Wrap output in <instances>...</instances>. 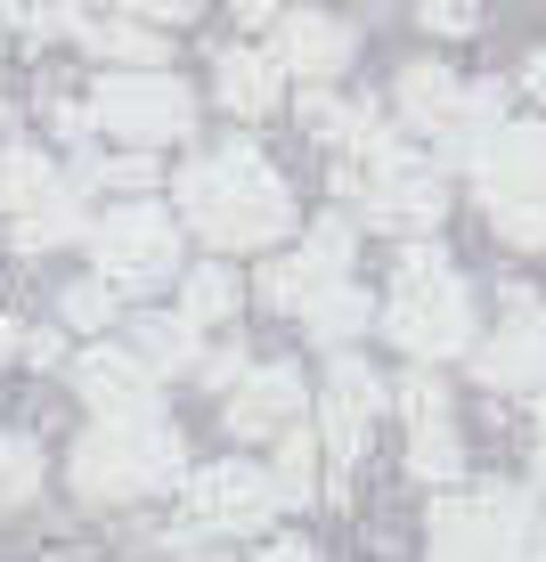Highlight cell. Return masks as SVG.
I'll list each match as a JSON object with an SVG mask.
<instances>
[{
	"mask_svg": "<svg viewBox=\"0 0 546 562\" xmlns=\"http://www.w3.org/2000/svg\"><path fill=\"white\" fill-rule=\"evenodd\" d=\"M57 318H66V326H99V335H107V326L123 318V294H114L107 278H82V285H66V302H57Z\"/></svg>",
	"mask_w": 546,
	"mask_h": 562,
	"instance_id": "30",
	"label": "cell"
},
{
	"mask_svg": "<svg viewBox=\"0 0 546 562\" xmlns=\"http://www.w3.org/2000/svg\"><path fill=\"white\" fill-rule=\"evenodd\" d=\"M0 25H25L33 42H57V33H82V0H0Z\"/></svg>",
	"mask_w": 546,
	"mask_h": 562,
	"instance_id": "28",
	"label": "cell"
},
{
	"mask_svg": "<svg viewBox=\"0 0 546 562\" xmlns=\"http://www.w3.org/2000/svg\"><path fill=\"white\" fill-rule=\"evenodd\" d=\"M335 196H343L350 221L383 228V237H424V228H441V212H448L441 171L424 164L408 139H392L383 155H367V164H343L335 171Z\"/></svg>",
	"mask_w": 546,
	"mask_h": 562,
	"instance_id": "5",
	"label": "cell"
},
{
	"mask_svg": "<svg viewBox=\"0 0 546 562\" xmlns=\"http://www.w3.org/2000/svg\"><path fill=\"white\" fill-rule=\"evenodd\" d=\"M16 359H33V367H57V359H66V342H57L49 326H33V335L16 342Z\"/></svg>",
	"mask_w": 546,
	"mask_h": 562,
	"instance_id": "35",
	"label": "cell"
},
{
	"mask_svg": "<svg viewBox=\"0 0 546 562\" xmlns=\"http://www.w3.org/2000/svg\"><path fill=\"white\" fill-rule=\"evenodd\" d=\"M253 562H319V547H302V538H269Z\"/></svg>",
	"mask_w": 546,
	"mask_h": 562,
	"instance_id": "36",
	"label": "cell"
},
{
	"mask_svg": "<svg viewBox=\"0 0 546 562\" xmlns=\"http://www.w3.org/2000/svg\"><path fill=\"white\" fill-rule=\"evenodd\" d=\"M74 392H82L90 416H147V408H164L147 359L131 351V342H99V351H82V359H74Z\"/></svg>",
	"mask_w": 546,
	"mask_h": 562,
	"instance_id": "13",
	"label": "cell"
},
{
	"mask_svg": "<svg viewBox=\"0 0 546 562\" xmlns=\"http://www.w3.org/2000/svg\"><path fill=\"white\" fill-rule=\"evenodd\" d=\"M90 188H123V196H147L155 188V147H131V155H90L82 164Z\"/></svg>",
	"mask_w": 546,
	"mask_h": 562,
	"instance_id": "29",
	"label": "cell"
},
{
	"mask_svg": "<svg viewBox=\"0 0 546 562\" xmlns=\"http://www.w3.org/2000/svg\"><path fill=\"white\" fill-rule=\"evenodd\" d=\"M188 562H229V554H188Z\"/></svg>",
	"mask_w": 546,
	"mask_h": 562,
	"instance_id": "42",
	"label": "cell"
},
{
	"mask_svg": "<svg viewBox=\"0 0 546 562\" xmlns=\"http://www.w3.org/2000/svg\"><path fill=\"white\" fill-rule=\"evenodd\" d=\"M171 196H180V221L197 228L212 254H261V245H278L294 228V196H286V180L269 171V155L253 139L197 155Z\"/></svg>",
	"mask_w": 546,
	"mask_h": 562,
	"instance_id": "1",
	"label": "cell"
},
{
	"mask_svg": "<svg viewBox=\"0 0 546 562\" xmlns=\"http://www.w3.org/2000/svg\"><path fill=\"white\" fill-rule=\"evenodd\" d=\"M408 473L433 481V490H457V481H465V440H457V424H448V416L408 424Z\"/></svg>",
	"mask_w": 546,
	"mask_h": 562,
	"instance_id": "23",
	"label": "cell"
},
{
	"mask_svg": "<svg viewBox=\"0 0 546 562\" xmlns=\"http://www.w3.org/2000/svg\"><path fill=\"white\" fill-rule=\"evenodd\" d=\"M294 416H302V367H286V359L253 367L245 359V375L229 383V400H221L229 440H269V432H286Z\"/></svg>",
	"mask_w": 546,
	"mask_h": 562,
	"instance_id": "12",
	"label": "cell"
},
{
	"mask_svg": "<svg viewBox=\"0 0 546 562\" xmlns=\"http://www.w3.org/2000/svg\"><path fill=\"white\" fill-rule=\"evenodd\" d=\"M294 318H302V335H310V342H326V351H343V342L359 335L367 318H376V302H367V294H359V285H350V278H326L319 294H302V310H294Z\"/></svg>",
	"mask_w": 546,
	"mask_h": 562,
	"instance_id": "19",
	"label": "cell"
},
{
	"mask_svg": "<svg viewBox=\"0 0 546 562\" xmlns=\"http://www.w3.org/2000/svg\"><path fill=\"white\" fill-rule=\"evenodd\" d=\"M180 514L188 530H212V538H261L278 521V481L245 457L197 464V473H180Z\"/></svg>",
	"mask_w": 546,
	"mask_h": 562,
	"instance_id": "9",
	"label": "cell"
},
{
	"mask_svg": "<svg viewBox=\"0 0 546 562\" xmlns=\"http://www.w3.org/2000/svg\"><path fill=\"white\" fill-rule=\"evenodd\" d=\"M481 212L505 245H546V123H498L465 147Z\"/></svg>",
	"mask_w": 546,
	"mask_h": 562,
	"instance_id": "4",
	"label": "cell"
},
{
	"mask_svg": "<svg viewBox=\"0 0 546 562\" xmlns=\"http://www.w3.org/2000/svg\"><path fill=\"white\" fill-rule=\"evenodd\" d=\"M302 131H310L319 147H335L343 164H367V155H383V147L400 139V131H383V114L367 106V99H335L326 82L302 90Z\"/></svg>",
	"mask_w": 546,
	"mask_h": 562,
	"instance_id": "16",
	"label": "cell"
},
{
	"mask_svg": "<svg viewBox=\"0 0 546 562\" xmlns=\"http://www.w3.org/2000/svg\"><path fill=\"white\" fill-rule=\"evenodd\" d=\"M16 342H25V326H16V318H0V359H16Z\"/></svg>",
	"mask_w": 546,
	"mask_h": 562,
	"instance_id": "39",
	"label": "cell"
},
{
	"mask_svg": "<svg viewBox=\"0 0 546 562\" xmlns=\"http://www.w3.org/2000/svg\"><path fill=\"white\" fill-rule=\"evenodd\" d=\"M269 57H278V74H294L302 90H319V82H335V74L350 66V33L335 25L326 9H294V16H269Z\"/></svg>",
	"mask_w": 546,
	"mask_h": 562,
	"instance_id": "14",
	"label": "cell"
},
{
	"mask_svg": "<svg viewBox=\"0 0 546 562\" xmlns=\"http://www.w3.org/2000/svg\"><path fill=\"white\" fill-rule=\"evenodd\" d=\"M180 318L188 326H237V269H221V261L180 269Z\"/></svg>",
	"mask_w": 546,
	"mask_h": 562,
	"instance_id": "24",
	"label": "cell"
},
{
	"mask_svg": "<svg viewBox=\"0 0 546 562\" xmlns=\"http://www.w3.org/2000/svg\"><path fill=\"white\" fill-rule=\"evenodd\" d=\"M82 196L74 188H49L42 204H25L16 212V254H49V245H66V237H82Z\"/></svg>",
	"mask_w": 546,
	"mask_h": 562,
	"instance_id": "25",
	"label": "cell"
},
{
	"mask_svg": "<svg viewBox=\"0 0 546 562\" xmlns=\"http://www.w3.org/2000/svg\"><path fill=\"white\" fill-rule=\"evenodd\" d=\"M0 33H9V25H0Z\"/></svg>",
	"mask_w": 546,
	"mask_h": 562,
	"instance_id": "43",
	"label": "cell"
},
{
	"mask_svg": "<svg viewBox=\"0 0 546 562\" xmlns=\"http://www.w3.org/2000/svg\"><path fill=\"white\" fill-rule=\"evenodd\" d=\"M269 440H278V464H269L278 506H310V497H319V473H326L319 432H310V424H286V432H269Z\"/></svg>",
	"mask_w": 546,
	"mask_h": 562,
	"instance_id": "22",
	"label": "cell"
},
{
	"mask_svg": "<svg viewBox=\"0 0 546 562\" xmlns=\"http://www.w3.org/2000/svg\"><path fill=\"white\" fill-rule=\"evenodd\" d=\"M229 9H237L245 25H269V16H278V0H229Z\"/></svg>",
	"mask_w": 546,
	"mask_h": 562,
	"instance_id": "37",
	"label": "cell"
},
{
	"mask_svg": "<svg viewBox=\"0 0 546 562\" xmlns=\"http://www.w3.org/2000/svg\"><path fill=\"white\" fill-rule=\"evenodd\" d=\"M376 326L400 342L416 367H441L457 351L481 342V318H473V285L448 269L441 245H408L400 254V278H392V302L376 310Z\"/></svg>",
	"mask_w": 546,
	"mask_h": 562,
	"instance_id": "3",
	"label": "cell"
},
{
	"mask_svg": "<svg viewBox=\"0 0 546 562\" xmlns=\"http://www.w3.org/2000/svg\"><path fill=\"white\" fill-rule=\"evenodd\" d=\"M123 16H140V25H188L197 16V0H114Z\"/></svg>",
	"mask_w": 546,
	"mask_h": 562,
	"instance_id": "33",
	"label": "cell"
},
{
	"mask_svg": "<svg viewBox=\"0 0 546 562\" xmlns=\"http://www.w3.org/2000/svg\"><path fill=\"white\" fill-rule=\"evenodd\" d=\"M505 310H514V318H505L490 342H473V375L490 383V392H538L546 383V310L522 294V285H505Z\"/></svg>",
	"mask_w": 546,
	"mask_h": 562,
	"instance_id": "11",
	"label": "cell"
},
{
	"mask_svg": "<svg viewBox=\"0 0 546 562\" xmlns=\"http://www.w3.org/2000/svg\"><path fill=\"white\" fill-rule=\"evenodd\" d=\"M400 114H408V131H433V139H448V123H457V99H465V82L448 66H433V57H424V66H400Z\"/></svg>",
	"mask_w": 546,
	"mask_h": 562,
	"instance_id": "18",
	"label": "cell"
},
{
	"mask_svg": "<svg viewBox=\"0 0 546 562\" xmlns=\"http://www.w3.org/2000/svg\"><path fill=\"white\" fill-rule=\"evenodd\" d=\"M197 375L212 383V392H229V383L245 375V351H212V359H197Z\"/></svg>",
	"mask_w": 546,
	"mask_h": 562,
	"instance_id": "34",
	"label": "cell"
},
{
	"mask_svg": "<svg viewBox=\"0 0 546 562\" xmlns=\"http://www.w3.org/2000/svg\"><path fill=\"white\" fill-rule=\"evenodd\" d=\"M82 123H99L123 147H171V139L197 131V90L164 66H114V74H99Z\"/></svg>",
	"mask_w": 546,
	"mask_h": 562,
	"instance_id": "6",
	"label": "cell"
},
{
	"mask_svg": "<svg viewBox=\"0 0 546 562\" xmlns=\"http://www.w3.org/2000/svg\"><path fill=\"white\" fill-rule=\"evenodd\" d=\"M350 269V212H335V221H319L302 237V254H286V261H269L261 269V302H278V310H302V294H319L326 278H343Z\"/></svg>",
	"mask_w": 546,
	"mask_h": 562,
	"instance_id": "15",
	"label": "cell"
},
{
	"mask_svg": "<svg viewBox=\"0 0 546 562\" xmlns=\"http://www.w3.org/2000/svg\"><path fill=\"white\" fill-rule=\"evenodd\" d=\"M383 400H400V416H408V424H433V416H448V392H441V375H433V367H416V375L383 383Z\"/></svg>",
	"mask_w": 546,
	"mask_h": 562,
	"instance_id": "31",
	"label": "cell"
},
{
	"mask_svg": "<svg viewBox=\"0 0 546 562\" xmlns=\"http://www.w3.org/2000/svg\"><path fill=\"white\" fill-rule=\"evenodd\" d=\"M531 481H538V490H546V440H538V457H531Z\"/></svg>",
	"mask_w": 546,
	"mask_h": 562,
	"instance_id": "40",
	"label": "cell"
},
{
	"mask_svg": "<svg viewBox=\"0 0 546 562\" xmlns=\"http://www.w3.org/2000/svg\"><path fill=\"white\" fill-rule=\"evenodd\" d=\"M531 514H538L531 490H505V481H481V490H465V497H441L424 562H522Z\"/></svg>",
	"mask_w": 546,
	"mask_h": 562,
	"instance_id": "7",
	"label": "cell"
},
{
	"mask_svg": "<svg viewBox=\"0 0 546 562\" xmlns=\"http://www.w3.org/2000/svg\"><path fill=\"white\" fill-rule=\"evenodd\" d=\"M82 237H90V261H99V278L114 294H147V285L180 278V221H171L164 204H147V196L114 204L107 221L82 228Z\"/></svg>",
	"mask_w": 546,
	"mask_h": 562,
	"instance_id": "8",
	"label": "cell"
},
{
	"mask_svg": "<svg viewBox=\"0 0 546 562\" xmlns=\"http://www.w3.org/2000/svg\"><path fill=\"white\" fill-rule=\"evenodd\" d=\"M33 490H42V449L25 432H0V514H16Z\"/></svg>",
	"mask_w": 546,
	"mask_h": 562,
	"instance_id": "27",
	"label": "cell"
},
{
	"mask_svg": "<svg viewBox=\"0 0 546 562\" xmlns=\"http://www.w3.org/2000/svg\"><path fill=\"white\" fill-rule=\"evenodd\" d=\"M416 25H424V33H441V42H465V33L481 25V9H473V0H424Z\"/></svg>",
	"mask_w": 546,
	"mask_h": 562,
	"instance_id": "32",
	"label": "cell"
},
{
	"mask_svg": "<svg viewBox=\"0 0 546 562\" xmlns=\"http://www.w3.org/2000/svg\"><path fill=\"white\" fill-rule=\"evenodd\" d=\"M57 188V164L42 147H0V212H25Z\"/></svg>",
	"mask_w": 546,
	"mask_h": 562,
	"instance_id": "26",
	"label": "cell"
},
{
	"mask_svg": "<svg viewBox=\"0 0 546 562\" xmlns=\"http://www.w3.org/2000/svg\"><path fill=\"white\" fill-rule=\"evenodd\" d=\"M538 440H546V383H538Z\"/></svg>",
	"mask_w": 546,
	"mask_h": 562,
	"instance_id": "41",
	"label": "cell"
},
{
	"mask_svg": "<svg viewBox=\"0 0 546 562\" xmlns=\"http://www.w3.org/2000/svg\"><path fill=\"white\" fill-rule=\"evenodd\" d=\"M188 473V440L164 408L147 416H99L66 457V481L82 506H131V497H155Z\"/></svg>",
	"mask_w": 546,
	"mask_h": 562,
	"instance_id": "2",
	"label": "cell"
},
{
	"mask_svg": "<svg viewBox=\"0 0 546 562\" xmlns=\"http://www.w3.org/2000/svg\"><path fill=\"white\" fill-rule=\"evenodd\" d=\"M131 351L147 359L155 383H164V375H188V367L204 359V326H188L180 310H171V318H131Z\"/></svg>",
	"mask_w": 546,
	"mask_h": 562,
	"instance_id": "20",
	"label": "cell"
},
{
	"mask_svg": "<svg viewBox=\"0 0 546 562\" xmlns=\"http://www.w3.org/2000/svg\"><path fill=\"white\" fill-rule=\"evenodd\" d=\"M278 57L269 49H245V42H229L221 57H212V99H221L229 114H245V123H261L269 106H278Z\"/></svg>",
	"mask_w": 546,
	"mask_h": 562,
	"instance_id": "17",
	"label": "cell"
},
{
	"mask_svg": "<svg viewBox=\"0 0 546 562\" xmlns=\"http://www.w3.org/2000/svg\"><path fill=\"white\" fill-rule=\"evenodd\" d=\"M376 416H383V375L367 359H335L326 367V383H319V449H326V464H359V449H367V432H376Z\"/></svg>",
	"mask_w": 546,
	"mask_h": 562,
	"instance_id": "10",
	"label": "cell"
},
{
	"mask_svg": "<svg viewBox=\"0 0 546 562\" xmlns=\"http://www.w3.org/2000/svg\"><path fill=\"white\" fill-rule=\"evenodd\" d=\"M82 49L107 57V66H164V25H140V16L107 9V16H82Z\"/></svg>",
	"mask_w": 546,
	"mask_h": 562,
	"instance_id": "21",
	"label": "cell"
},
{
	"mask_svg": "<svg viewBox=\"0 0 546 562\" xmlns=\"http://www.w3.org/2000/svg\"><path fill=\"white\" fill-rule=\"evenodd\" d=\"M522 562H546V514H531V538H522Z\"/></svg>",
	"mask_w": 546,
	"mask_h": 562,
	"instance_id": "38",
	"label": "cell"
}]
</instances>
